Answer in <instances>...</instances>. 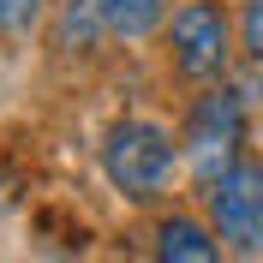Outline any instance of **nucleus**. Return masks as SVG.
I'll list each match as a JSON object with an SVG mask.
<instances>
[{"label": "nucleus", "mask_w": 263, "mask_h": 263, "mask_svg": "<svg viewBox=\"0 0 263 263\" xmlns=\"http://www.w3.org/2000/svg\"><path fill=\"white\" fill-rule=\"evenodd\" d=\"M174 162H180L174 138L162 126H149V120H114L108 138H102V174L132 203L162 197V185L174 180Z\"/></svg>", "instance_id": "nucleus-1"}, {"label": "nucleus", "mask_w": 263, "mask_h": 263, "mask_svg": "<svg viewBox=\"0 0 263 263\" xmlns=\"http://www.w3.org/2000/svg\"><path fill=\"white\" fill-rule=\"evenodd\" d=\"M246 90H210V96H197V108L185 114V167H192V180L215 185L228 174L239 156H246Z\"/></svg>", "instance_id": "nucleus-2"}, {"label": "nucleus", "mask_w": 263, "mask_h": 263, "mask_svg": "<svg viewBox=\"0 0 263 263\" xmlns=\"http://www.w3.org/2000/svg\"><path fill=\"white\" fill-rule=\"evenodd\" d=\"M210 221L221 233V246H233L239 257L263 251V156H239L210 185Z\"/></svg>", "instance_id": "nucleus-3"}, {"label": "nucleus", "mask_w": 263, "mask_h": 263, "mask_svg": "<svg viewBox=\"0 0 263 263\" xmlns=\"http://www.w3.org/2000/svg\"><path fill=\"white\" fill-rule=\"evenodd\" d=\"M167 54L180 66V78L192 84H215L228 72V12L215 6V0H185L174 24H167Z\"/></svg>", "instance_id": "nucleus-4"}, {"label": "nucleus", "mask_w": 263, "mask_h": 263, "mask_svg": "<svg viewBox=\"0 0 263 263\" xmlns=\"http://www.w3.org/2000/svg\"><path fill=\"white\" fill-rule=\"evenodd\" d=\"M149 239H156V263H221V239L192 215H162Z\"/></svg>", "instance_id": "nucleus-5"}, {"label": "nucleus", "mask_w": 263, "mask_h": 263, "mask_svg": "<svg viewBox=\"0 0 263 263\" xmlns=\"http://www.w3.org/2000/svg\"><path fill=\"white\" fill-rule=\"evenodd\" d=\"M102 30H108V12H102V0H54V36H60V48L84 54Z\"/></svg>", "instance_id": "nucleus-6"}, {"label": "nucleus", "mask_w": 263, "mask_h": 263, "mask_svg": "<svg viewBox=\"0 0 263 263\" xmlns=\"http://www.w3.org/2000/svg\"><path fill=\"white\" fill-rule=\"evenodd\" d=\"M102 12H108V30L114 36L138 42V36H149L162 24V0H102Z\"/></svg>", "instance_id": "nucleus-7"}, {"label": "nucleus", "mask_w": 263, "mask_h": 263, "mask_svg": "<svg viewBox=\"0 0 263 263\" xmlns=\"http://www.w3.org/2000/svg\"><path fill=\"white\" fill-rule=\"evenodd\" d=\"M42 18V0H0V42H24Z\"/></svg>", "instance_id": "nucleus-8"}, {"label": "nucleus", "mask_w": 263, "mask_h": 263, "mask_svg": "<svg viewBox=\"0 0 263 263\" xmlns=\"http://www.w3.org/2000/svg\"><path fill=\"white\" fill-rule=\"evenodd\" d=\"M239 30H246V54H251V60H263V0H246Z\"/></svg>", "instance_id": "nucleus-9"}]
</instances>
